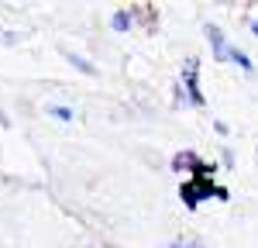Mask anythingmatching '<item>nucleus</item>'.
Returning <instances> with one entry per match:
<instances>
[{
  "label": "nucleus",
  "mask_w": 258,
  "mask_h": 248,
  "mask_svg": "<svg viewBox=\"0 0 258 248\" xmlns=\"http://www.w3.org/2000/svg\"><path fill=\"white\" fill-rule=\"evenodd\" d=\"M214 193H217V183L207 176H189L186 183H179V200L186 204L189 214H197L203 200H214Z\"/></svg>",
  "instance_id": "f257e3e1"
},
{
  "label": "nucleus",
  "mask_w": 258,
  "mask_h": 248,
  "mask_svg": "<svg viewBox=\"0 0 258 248\" xmlns=\"http://www.w3.org/2000/svg\"><path fill=\"white\" fill-rule=\"evenodd\" d=\"M179 86H182V93H186V103H189V107H197V110L207 107V97H203V90H200V55H186V59H182Z\"/></svg>",
  "instance_id": "f03ea898"
},
{
  "label": "nucleus",
  "mask_w": 258,
  "mask_h": 248,
  "mask_svg": "<svg viewBox=\"0 0 258 248\" xmlns=\"http://www.w3.org/2000/svg\"><path fill=\"white\" fill-rule=\"evenodd\" d=\"M203 35L210 41V52H214V62H227V48H231V41L224 35V28H220L217 21H203Z\"/></svg>",
  "instance_id": "7ed1b4c3"
},
{
  "label": "nucleus",
  "mask_w": 258,
  "mask_h": 248,
  "mask_svg": "<svg viewBox=\"0 0 258 248\" xmlns=\"http://www.w3.org/2000/svg\"><path fill=\"white\" fill-rule=\"evenodd\" d=\"M127 11H131L135 24H145L148 31H155V28H159V7H152V4H131Z\"/></svg>",
  "instance_id": "20e7f679"
},
{
  "label": "nucleus",
  "mask_w": 258,
  "mask_h": 248,
  "mask_svg": "<svg viewBox=\"0 0 258 248\" xmlns=\"http://www.w3.org/2000/svg\"><path fill=\"white\" fill-rule=\"evenodd\" d=\"M62 59L69 62L76 73H83V76H100V69H97V62L93 59H86V55H80V52H73V48H62Z\"/></svg>",
  "instance_id": "39448f33"
},
{
  "label": "nucleus",
  "mask_w": 258,
  "mask_h": 248,
  "mask_svg": "<svg viewBox=\"0 0 258 248\" xmlns=\"http://www.w3.org/2000/svg\"><path fill=\"white\" fill-rule=\"evenodd\" d=\"M107 24H110V31H114V35H127V31H135V18H131V11H127V7L114 11Z\"/></svg>",
  "instance_id": "423d86ee"
},
{
  "label": "nucleus",
  "mask_w": 258,
  "mask_h": 248,
  "mask_svg": "<svg viewBox=\"0 0 258 248\" xmlns=\"http://www.w3.org/2000/svg\"><path fill=\"white\" fill-rule=\"evenodd\" d=\"M227 62H234L244 76H255V62H251V55H248L244 48H238V45H231V48H227Z\"/></svg>",
  "instance_id": "0eeeda50"
},
{
  "label": "nucleus",
  "mask_w": 258,
  "mask_h": 248,
  "mask_svg": "<svg viewBox=\"0 0 258 248\" xmlns=\"http://www.w3.org/2000/svg\"><path fill=\"white\" fill-rule=\"evenodd\" d=\"M45 114H48V117H55L59 124H73L76 117H80V114H76L73 107H66V103H45Z\"/></svg>",
  "instance_id": "6e6552de"
},
{
  "label": "nucleus",
  "mask_w": 258,
  "mask_h": 248,
  "mask_svg": "<svg viewBox=\"0 0 258 248\" xmlns=\"http://www.w3.org/2000/svg\"><path fill=\"white\" fill-rule=\"evenodd\" d=\"M165 248H207V245L200 241L197 234H189V238H179V241H172V245H165Z\"/></svg>",
  "instance_id": "1a4fd4ad"
},
{
  "label": "nucleus",
  "mask_w": 258,
  "mask_h": 248,
  "mask_svg": "<svg viewBox=\"0 0 258 248\" xmlns=\"http://www.w3.org/2000/svg\"><path fill=\"white\" fill-rule=\"evenodd\" d=\"M234 162H238V159H234V148L224 145V148H220V165H224V169H234Z\"/></svg>",
  "instance_id": "9d476101"
},
{
  "label": "nucleus",
  "mask_w": 258,
  "mask_h": 248,
  "mask_svg": "<svg viewBox=\"0 0 258 248\" xmlns=\"http://www.w3.org/2000/svg\"><path fill=\"white\" fill-rule=\"evenodd\" d=\"M172 107H189V103H186V93H182V86H179V80L172 83Z\"/></svg>",
  "instance_id": "9b49d317"
},
{
  "label": "nucleus",
  "mask_w": 258,
  "mask_h": 248,
  "mask_svg": "<svg viewBox=\"0 0 258 248\" xmlns=\"http://www.w3.org/2000/svg\"><path fill=\"white\" fill-rule=\"evenodd\" d=\"M21 41V35H14V31H4L0 28V45H18Z\"/></svg>",
  "instance_id": "f8f14e48"
},
{
  "label": "nucleus",
  "mask_w": 258,
  "mask_h": 248,
  "mask_svg": "<svg viewBox=\"0 0 258 248\" xmlns=\"http://www.w3.org/2000/svg\"><path fill=\"white\" fill-rule=\"evenodd\" d=\"M214 200H220V204H227V200H231V190H227V186H217V193H214Z\"/></svg>",
  "instance_id": "ddd939ff"
},
{
  "label": "nucleus",
  "mask_w": 258,
  "mask_h": 248,
  "mask_svg": "<svg viewBox=\"0 0 258 248\" xmlns=\"http://www.w3.org/2000/svg\"><path fill=\"white\" fill-rule=\"evenodd\" d=\"M214 131H217L220 138H227V135H231V128H227V121H214Z\"/></svg>",
  "instance_id": "4468645a"
},
{
  "label": "nucleus",
  "mask_w": 258,
  "mask_h": 248,
  "mask_svg": "<svg viewBox=\"0 0 258 248\" xmlns=\"http://www.w3.org/2000/svg\"><path fill=\"white\" fill-rule=\"evenodd\" d=\"M11 124H14V121H11V114H7V110L0 107V128H11Z\"/></svg>",
  "instance_id": "2eb2a0df"
},
{
  "label": "nucleus",
  "mask_w": 258,
  "mask_h": 248,
  "mask_svg": "<svg viewBox=\"0 0 258 248\" xmlns=\"http://www.w3.org/2000/svg\"><path fill=\"white\" fill-rule=\"evenodd\" d=\"M248 28H251V35L258 38V14H255V18H248Z\"/></svg>",
  "instance_id": "dca6fc26"
}]
</instances>
